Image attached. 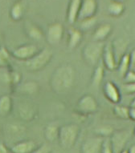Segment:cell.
Listing matches in <instances>:
<instances>
[{"label":"cell","mask_w":135,"mask_h":153,"mask_svg":"<svg viewBox=\"0 0 135 153\" xmlns=\"http://www.w3.org/2000/svg\"><path fill=\"white\" fill-rule=\"evenodd\" d=\"M112 1H116V2H119V3H123V2H125V0H112Z\"/></svg>","instance_id":"ab89813d"},{"label":"cell","mask_w":135,"mask_h":153,"mask_svg":"<svg viewBox=\"0 0 135 153\" xmlns=\"http://www.w3.org/2000/svg\"><path fill=\"white\" fill-rule=\"evenodd\" d=\"M26 33L28 35V37L32 38V39L36 41H40L44 37V33L37 25L28 23L26 26Z\"/></svg>","instance_id":"ffe728a7"},{"label":"cell","mask_w":135,"mask_h":153,"mask_svg":"<svg viewBox=\"0 0 135 153\" xmlns=\"http://www.w3.org/2000/svg\"><path fill=\"white\" fill-rule=\"evenodd\" d=\"M128 153H135V144L130 147V149L128 150Z\"/></svg>","instance_id":"74e56055"},{"label":"cell","mask_w":135,"mask_h":153,"mask_svg":"<svg viewBox=\"0 0 135 153\" xmlns=\"http://www.w3.org/2000/svg\"><path fill=\"white\" fill-rule=\"evenodd\" d=\"M113 131H114L113 128L109 125L101 126L100 128H97L95 131L98 136H100V137H110Z\"/></svg>","instance_id":"4316f807"},{"label":"cell","mask_w":135,"mask_h":153,"mask_svg":"<svg viewBox=\"0 0 135 153\" xmlns=\"http://www.w3.org/2000/svg\"><path fill=\"white\" fill-rule=\"evenodd\" d=\"M77 108L80 113L85 115L93 114L98 109V101L93 95H85L78 101Z\"/></svg>","instance_id":"8992f818"},{"label":"cell","mask_w":135,"mask_h":153,"mask_svg":"<svg viewBox=\"0 0 135 153\" xmlns=\"http://www.w3.org/2000/svg\"><path fill=\"white\" fill-rule=\"evenodd\" d=\"M104 48V42L93 41L87 43L82 51L83 59L85 63L92 67L98 65L100 58L102 57Z\"/></svg>","instance_id":"3957f363"},{"label":"cell","mask_w":135,"mask_h":153,"mask_svg":"<svg viewBox=\"0 0 135 153\" xmlns=\"http://www.w3.org/2000/svg\"><path fill=\"white\" fill-rule=\"evenodd\" d=\"M18 115L22 120L31 121L36 116V110L32 104L22 103L18 108Z\"/></svg>","instance_id":"4fadbf2b"},{"label":"cell","mask_w":135,"mask_h":153,"mask_svg":"<svg viewBox=\"0 0 135 153\" xmlns=\"http://www.w3.org/2000/svg\"><path fill=\"white\" fill-rule=\"evenodd\" d=\"M59 129L60 127L55 123L48 124L44 130L45 139L49 142H54L56 140H58L59 136Z\"/></svg>","instance_id":"d6986e66"},{"label":"cell","mask_w":135,"mask_h":153,"mask_svg":"<svg viewBox=\"0 0 135 153\" xmlns=\"http://www.w3.org/2000/svg\"><path fill=\"white\" fill-rule=\"evenodd\" d=\"M100 153H113L112 147H111V143H110V137H106L105 139H104Z\"/></svg>","instance_id":"4dcf8cb0"},{"label":"cell","mask_w":135,"mask_h":153,"mask_svg":"<svg viewBox=\"0 0 135 153\" xmlns=\"http://www.w3.org/2000/svg\"><path fill=\"white\" fill-rule=\"evenodd\" d=\"M105 75V71L102 66H97L92 77V83L94 87H98L102 83Z\"/></svg>","instance_id":"d4e9b609"},{"label":"cell","mask_w":135,"mask_h":153,"mask_svg":"<svg viewBox=\"0 0 135 153\" xmlns=\"http://www.w3.org/2000/svg\"><path fill=\"white\" fill-rule=\"evenodd\" d=\"M122 89L125 94H135V83H125Z\"/></svg>","instance_id":"1f68e13d"},{"label":"cell","mask_w":135,"mask_h":153,"mask_svg":"<svg viewBox=\"0 0 135 153\" xmlns=\"http://www.w3.org/2000/svg\"><path fill=\"white\" fill-rule=\"evenodd\" d=\"M52 58V52L48 48H44L32 58L25 61L27 69L31 71H39L48 65Z\"/></svg>","instance_id":"277c9868"},{"label":"cell","mask_w":135,"mask_h":153,"mask_svg":"<svg viewBox=\"0 0 135 153\" xmlns=\"http://www.w3.org/2000/svg\"><path fill=\"white\" fill-rule=\"evenodd\" d=\"M98 10L97 0H81L77 19L80 21L95 16Z\"/></svg>","instance_id":"ba28073f"},{"label":"cell","mask_w":135,"mask_h":153,"mask_svg":"<svg viewBox=\"0 0 135 153\" xmlns=\"http://www.w3.org/2000/svg\"><path fill=\"white\" fill-rule=\"evenodd\" d=\"M20 92L23 94H28V95H34L38 92L39 91V86L37 83L33 82V81H28L26 82L22 85L20 86Z\"/></svg>","instance_id":"cb8c5ba5"},{"label":"cell","mask_w":135,"mask_h":153,"mask_svg":"<svg viewBox=\"0 0 135 153\" xmlns=\"http://www.w3.org/2000/svg\"><path fill=\"white\" fill-rule=\"evenodd\" d=\"M11 110V99L8 95L0 97V116H7Z\"/></svg>","instance_id":"7402d4cb"},{"label":"cell","mask_w":135,"mask_h":153,"mask_svg":"<svg viewBox=\"0 0 135 153\" xmlns=\"http://www.w3.org/2000/svg\"><path fill=\"white\" fill-rule=\"evenodd\" d=\"M80 133L79 126L75 123L65 124L60 127L58 140L61 148L70 149L75 145Z\"/></svg>","instance_id":"7a4b0ae2"},{"label":"cell","mask_w":135,"mask_h":153,"mask_svg":"<svg viewBox=\"0 0 135 153\" xmlns=\"http://www.w3.org/2000/svg\"><path fill=\"white\" fill-rule=\"evenodd\" d=\"M80 3H81V0H71L70 1V3L68 8V23L73 24L77 20L78 14H79L80 8Z\"/></svg>","instance_id":"2e32d148"},{"label":"cell","mask_w":135,"mask_h":153,"mask_svg":"<svg viewBox=\"0 0 135 153\" xmlns=\"http://www.w3.org/2000/svg\"><path fill=\"white\" fill-rule=\"evenodd\" d=\"M129 112H130V108L123 105L118 104V103L113 108V113L118 116V118L123 119V120L130 119L129 118Z\"/></svg>","instance_id":"484cf974"},{"label":"cell","mask_w":135,"mask_h":153,"mask_svg":"<svg viewBox=\"0 0 135 153\" xmlns=\"http://www.w3.org/2000/svg\"><path fill=\"white\" fill-rule=\"evenodd\" d=\"M39 52V48L34 44L20 46L13 51V55L20 60H28Z\"/></svg>","instance_id":"9c48e42d"},{"label":"cell","mask_w":135,"mask_h":153,"mask_svg":"<svg viewBox=\"0 0 135 153\" xmlns=\"http://www.w3.org/2000/svg\"><path fill=\"white\" fill-rule=\"evenodd\" d=\"M118 73L122 78H123L125 75V74L130 70V54L125 53L123 55L122 58L121 59L119 63L118 64Z\"/></svg>","instance_id":"44dd1931"},{"label":"cell","mask_w":135,"mask_h":153,"mask_svg":"<svg viewBox=\"0 0 135 153\" xmlns=\"http://www.w3.org/2000/svg\"><path fill=\"white\" fill-rule=\"evenodd\" d=\"M0 135H1V133H0Z\"/></svg>","instance_id":"f6af8a7d"},{"label":"cell","mask_w":135,"mask_h":153,"mask_svg":"<svg viewBox=\"0 0 135 153\" xmlns=\"http://www.w3.org/2000/svg\"><path fill=\"white\" fill-rule=\"evenodd\" d=\"M22 15V7L20 3H16L11 9V16L14 19L18 20Z\"/></svg>","instance_id":"f546056e"},{"label":"cell","mask_w":135,"mask_h":153,"mask_svg":"<svg viewBox=\"0 0 135 153\" xmlns=\"http://www.w3.org/2000/svg\"><path fill=\"white\" fill-rule=\"evenodd\" d=\"M1 40H2V36H1V33H0V43H1Z\"/></svg>","instance_id":"b9f144b4"},{"label":"cell","mask_w":135,"mask_h":153,"mask_svg":"<svg viewBox=\"0 0 135 153\" xmlns=\"http://www.w3.org/2000/svg\"><path fill=\"white\" fill-rule=\"evenodd\" d=\"M125 83H135V71L130 69L123 77Z\"/></svg>","instance_id":"836d02e7"},{"label":"cell","mask_w":135,"mask_h":153,"mask_svg":"<svg viewBox=\"0 0 135 153\" xmlns=\"http://www.w3.org/2000/svg\"><path fill=\"white\" fill-rule=\"evenodd\" d=\"M129 118L132 120L135 121V108H130V112H129Z\"/></svg>","instance_id":"d590c367"},{"label":"cell","mask_w":135,"mask_h":153,"mask_svg":"<svg viewBox=\"0 0 135 153\" xmlns=\"http://www.w3.org/2000/svg\"><path fill=\"white\" fill-rule=\"evenodd\" d=\"M107 10L110 15L114 16V17H118L124 12L125 7H124V4L122 3L112 1L108 6Z\"/></svg>","instance_id":"603a6c76"},{"label":"cell","mask_w":135,"mask_h":153,"mask_svg":"<svg viewBox=\"0 0 135 153\" xmlns=\"http://www.w3.org/2000/svg\"><path fill=\"white\" fill-rule=\"evenodd\" d=\"M102 59L103 63H104L105 68H107L108 70L112 71L118 68V63H117V61H116L114 54H113L111 43L105 45L102 54Z\"/></svg>","instance_id":"7c38bea8"},{"label":"cell","mask_w":135,"mask_h":153,"mask_svg":"<svg viewBox=\"0 0 135 153\" xmlns=\"http://www.w3.org/2000/svg\"><path fill=\"white\" fill-rule=\"evenodd\" d=\"M131 133L129 130H120L113 131L110 137V143L113 153H121L130 140Z\"/></svg>","instance_id":"5b68a950"},{"label":"cell","mask_w":135,"mask_h":153,"mask_svg":"<svg viewBox=\"0 0 135 153\" xmlns=\"http://www.w3.org/2000/svg\"><path fill=\"white\" fill-rule=\"evenodd\" d=\"M75 70L70 64H62L55 69L51 78V87L56 93H65L73 88Z\"/></svg>","instance_id":"6da1fadb"},{"label":"cell","mask_w":135,"mask_h":153,"mask_svg":"<svg viewBox=\"0 0 135 153\" xmlns=\"http://www.w3.org/2000/svg\"><path fill=\"white\" fill-rule=\"evenodd\" d=\"M68 46L70 49L76 48L79 45V43L82 40V32L81 30L76 28H71L68 32Z\"/></svg>","instance_id":"ac0fdd59"},{"label":"cell","mask_w":135,"mask_h":153,"mask_svg":"<svg viewBox=\"0 0 135 153\" xmlns=\"http://www.w3.org/2000/svg\"><path fill=\"white\" fill-rule=\"evenodd\" d=\"M37 148L36 143L33 140H24L19 142L10 148L12 153H32Z\"/></svg>","instance_id":"9a60e30c"},{"label":"cell","mask_w":135,"mask_h":153,"mask_svg":"<svg viewBox=\"0 0 135 153\" xmlns=\"http://www.w3.org/2000/svg\"><path fill=\"white\" fill-rule=\"evenodd\" d=\"M111 44H112V51H113V54H114V56H115L116 61H117V63L118 64L121 59L122 58L123 55L126 53L128 43L123 39L118 38V39H116L112 43H111Z\"/></svg>","instance_id":"5bb4252c"},{"label":"cell","mask_w":135,"mask_h":153,"mask_svg":"<svg viewBox=\"0 0 135 153\" xmlns=\"http://www.w3.org/2000/svg\"><path fill=\"white\" fill-rule=\"evenodd\" d=\"M96 23H97L96 16L88 18V19H83V20L80 21V28H81V30H89L95 25Z\"/></svg>","instance_id":"f1b7e54d"},{"label":"cell","mask_w":135,"mask_h":153,"mask_svg":"<svg viewBox=\"0 0 135 153\" xmlns=\"http://www.w3.org/2000/svg\"><path fill=\"white\" fill-rule=\"evenodd\" d=\"M104 138L96 136L87 139L81 145V153H100Z\"/></svg>","instance_id":"30bf717a"},{"label":"cell","mask_w":135,"mask_h":153,"mask_svg":"<svg viewBox=\"0 0 135 153\" xmlns=\"http://www.w3.org/2000/svg\"><path fill=\"white\" fill-rule=\"evenodd\" d=\"M131 107H132V108H135V98L133 100L132 103H131Z\"/></svg>","instance_id":"f35d334b"},{"label":"cell","mask_w":135,"mask_h":153,"mask_svg":"<svg viewBox=\"0 0 135 153\" xmlns=\"http://www.w3.org/2000/svg\"><path fill=\"white\" fill-rule=\"evenodd\" d=\"M104 94L108 100L112 103H118L121 100V93L114 83L108 81L104 86Z\"/></svg>","instance_id":"8fae6325"},{"label":"cell","mask_w":135,"mask_h":153,"mask_svg":"<svg viewBox=\"0 0 135 153\" xmlns=\"http://www.w3.org/2000/svg\"><path fill=\"white\" fill-rule=\"evenodd\" d=\"M133 70H134V71H135V67H134V68H133Z\"/></svg>","instance_id":"7bdbcfd3"},{"label":"cell","mask_w":135,"mask_h":153,"mask_svg":"<svg viewBox=\"0 0 135 153\" xmlns=\"http://www.w3.org/2000/svg\"><path fill=\"white\" fill-rule=\"evenodd\" d=\"M111 31H112V26L109 23H105L99 26L93 33V41L104 42L109 37Z\"/></svg>","instance_id":"e0dca14e"},{"label":"cell","mask_w":135,"mask_h":153,"mask_svg":"<svg viewBox=\"0 0 135 153\" xmlns=\"http://www.w3.org/2000/svg\"><path fill=\"white\" fill-rule=\"evenodd\" d=\"M10 57V54L5 48H0V68H4L8 65Z\"/></svg>","instance_id":"83f0119b"},{"label":"cell","mask_w":135,"mask_h":153,"mask_svg":"<svg viewBox=\"0 0 135 153\" xmlns=\"http://www.w3.org/2000/svg\"><path fill=\"white\" fill-rule=\"evenodd\" d=\"M52 149L51 147L47 143H44L40 147H37L35 150L33 151L32 153H51Z\"/></svg>","instance_id":"d6a6232c"},{"label":"cell","mask_w":135,"mask_h":153,"mask_svg":"<svg viewBox=\"0 0 135 153\" xmlns=\"http://www.w3.org/2000/svg\"><path fill=\"white\" fill-rule=\"evenodd\" d=\"M0 153H8L7 147L2 143H0Z\"/></svg>","instance_id":"8d00e7d4"},{"label":"cell","mask_w":135,"mask_h":153,"mask_svg":"<svg viewBox=\"0 0 135 153\" xmlns=\"http://www.w3.org/2000/svg\"><path fill=\"white\" fill-rule=\"evenodd\" d=\"M134 136H135V129H134Z\"/></svg>","instance_id":"ee69618b"},{"label":"cell","mask_w":135,"mask_h":153,"mask_svg":"<svg viewBox=\"0 0 135 153\" xmlns=\"http://www.w3.org/2000/svg\"><path fill=\"white\" fill-rule=\"evenodd\" d=\"M121 153H128V150H126V149H124V150H123Z\"/></svg>","instance_id":"60d3db41"},{"label":"cell","mask_w":135,"mask_h":153,"mask_svg":"<svg viewBox=\"0 0 135 153\" xmlns=\"http://www.w3.org/2000/svg\"><path fill=\"white\" fill-rule=\"evenodd\" d=\"M64 35V27L60 23H52L48 27L46 32V39L51 45L60 43Z\"/></svg>","instance_id":"52a82bcc"},{"label":"cell","mask_w":135,"mask_h":153,"mask_svg":"<svg viewBox=\"0 0 135 153\" xmlns=\"http://www.w3.org/2000/svg\"><path fill=\"white\" fill-rule=\"evenodd\" d=\"M129 54L130 59V69H133L135 67V48Z\"/></svg>","instance_id":"e575fe53"}]
</instances>
